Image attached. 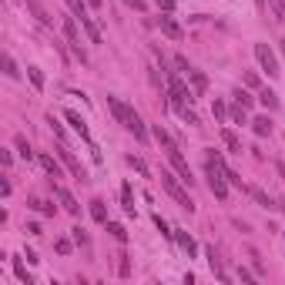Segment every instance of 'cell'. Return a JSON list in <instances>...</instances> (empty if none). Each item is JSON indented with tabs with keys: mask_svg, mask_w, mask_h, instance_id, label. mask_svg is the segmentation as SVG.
Wrapping results in <instances>:
<instances>
[{
	"mask_svg": "<svg viewBox=\"0 0 285 285\" xmlns=\"http://www.w3.org/2000/svg\"><path fill=\"white\" fill-rule=\"evenodd\" d=\"M41 165H44V171H47L51 178H61V165H57L51 154H41Z\"/></svg>",
	"mask_w": 285,
	"mask_h": 285,
	"instance_id": "ffe728a7",
	"label": "cell"
},
{
	"mask_svg": "<svg viewBox=\"0 0 285 285\" xmlns=\"http://www.w3.org/2000/svg\"><path fill=\"white\" fill-rule=\"evenodd\" d=\"M91 215H94V221L108 225V208H104V201H101V198H94V201H91Z\"/></svg>",
	"mask_w": 285,
	"mask_h": 285,
	"instance_id": "d6986e66",
	"label": "cell"
},
{
	"mask_svg": "<svg viewBox=\"0 0 285 285\" xmlns=\"http://www.w3.org/2000/svg\"><path fill=\"white\" fill-rule=\"evenodd\" d=\"M71 231H74V241H77V245H81L84 252H91V238H88V231H84V228H71Z\"/></svg>",
	"mask_w": 285,
	"mask_h": 285,
	"instance_id": "4316f807",
	"label": "cell"
},
{
	"mask_svg": "<svg viewBox=\"0 0 285 285\" xmlns=\"http://www.w3.org/2000/svg\"><path fill=\"white\" fill-rule=\"evenodd\" d=\"M128 165H131V168H134V171H138L141 178H148V165H144L141 158H134V154H128Z\"/></svg>",
	"mask_w": 285,
	"mask_h": 285,
	"instance_id": "f546056e",
	"label": "cell"
},
{
	"mask_svg": "<svg viewBox=\"0 0 285 285\" xmlns=\"http://www.w3.org/2000/svg\"><path fill=\"white\" fill-rule=\"evenodd\" d=\"M27 7L34 11V17H37V21L44 24V27H51V17L44 14V7H41V0H27Z\"/></svg>",
	"mask_w": 285,
	"mask_h": 285,
	"instance_id": "44dd1931",
	"label": "cell"
},
{
	"mask_svg": "<svg viewBox=\"0 0 285 285\" xmlns=\"http://www.w3.org/2000/svg\"><path fill=\"white\" fill-rule=\"evenodd\" d=\"M57 154H61V161H64V165H67V171H71V175H74L77 181H84V178H88V171L81 168V161H77V158H74V151H67L64 144H61V148H57Z\"/></svg>",
	"mask_w": 285,
	"mask_h": 285,
	"instance_id": "8992f818",
	"label": "cell"
},
{
	"mask_svg": "<svg viewBox=\"0 0 285 285\" xmlns=\"http://www.w3.org/2000/svg\"><path fill=\"white\" fill-rule=\"evenodd\" d=\"M258 101H262V104H265L268 111H275V108H278V94H275V91H268V88H265L262 94H258Z\"/></svg>",
	"mask_w": 285,
	"mask_h": 285,
	"instance_id": "603a6c76",
	"label": "cell"
},
{
	"mask_svg": "<svg viewBox=\"0 0 285 285\" xmlns=\"http://www.w3.org/2000/svg\"><path fill=\"white\" fill-rule=\"evenodd\" d=\"M272 11H275V21H285V0H272Z\"/></svg>",
	"mask_w": 285,
	"mask_h": 285,
	"instance_id": "74e56055",
	"label": "cell"
},
{
	"mask_svg": "<svg viewBox=\"0 0 285 285\" xmlns=\"http://www.w3.org/2000/svg\"><path fill=\"white\" fill-rule=\"evenodd\" d=\"M161 185H165V191L175 198L181 208H188V215L195 211V201H191V195H188L185 188H181V178H175V175H168V171H161Z\"/></svg>",
	"mask_w": 285,
	"mask_h": 285,
	"instance_id": "7a4b0ae2",
	"label": "cell"
},
{
	"mask_svg": "<svg viewBox=\"0 0 285 285\" xmlns=\"http://www.w3.org/2000/svg\"><path fill=\"white\" fill-rule=\"evenodd\" d=\"M278 208H282V211H285V201H282V205H278Z\"/></svg>",
	"mask_w": 285,
	"mask_h": 285,
	"instance_id": "c3c4849f",
	"label": "cell"
},
{
	"mask_svg": "<svg viewBox=\"0 0 285 285\" xmlns=\"http://www.w3.org/2000/svg\"><path fill=\"white\" fill-rule=\"evenodd\" d=\"M81 27H84V34L91 37V44H101V31H98V24L91 21V14L88 17H81Z\"/></svg>",
	"mask_w": 285,
	"mask_h": 285,
	"instance_id": "2e32d148",
	"label": "cell"
},
{
	"mask_svg": "<svg viewBox=\"0 0 285 285\" xmlns=\"http://www.w3.org/2000/svg\"><path fill=\"white\" fill-rule=\"evenodd\" d=\"M158 27H161V34H165V37H171V41H181V37H185V31L178 27L175 17H158Z\"/></svg>",
	"mask_w": 285,
	"mask_h": 285,
	"instance_id": "9c48e42d",
	"label": "cell"
},
{
	"mask_svg": "<svg viewBox=\"0 0 285 285\" xmlns=\"http://www.w3.org/2000/svg\"><path fill=\"white\" fill-rule=\"evenodd\" d=\"M245 84H248V88H258V77H255L252 71H248V74H245Z\"/></svg>",
	"mask_w": 285,
	"mask_h": 285,
	"instance_id": "60d3db41",
	"label": "cell"
},
{
	"mask_svg": "<svg viewBox=\"0 0 285 285\" xmlns=\"http://www.w3.org/2000/svg\"><path fill=\"white\" fill-rule=\"evenodd\" d=\"M128 7H134V11H144V0H128Z\"/></svg>",
	"mask_w": 285,
	"mask_h": 285,
	"instance_id": "ee69618b",
	"label": "cell"
},
{
	"mask_svg": "<svg viewBox=\"0 0 285 285\" xmlns=\"http://www.w3.org/2000/svg\"><path fill=\"white\" fill-rule=\"evenodd\" d=\"M108 231H111V235H114L118 241H124V238H128V231H124V225H118V221H108Z\"/></svg>",
	"mask_w": 285,
	"mask_h": 285,
	"instance_id": "d6a6232c",
	"label": "cell"
},
{
	"mask_svg": "<svg viewBox=\"0 0 285 285\" xmlns=\"http://www.w3.org/2000/svg\"><path fill=\"white\" fill-rule=\"evenodd\" d=\"M54 198L61 201V205H64L67 215H81V205H77V198L71 195V191H67L64 185H54Z\"/></svg>",
	"mask_w": 285,
	"mask_h": 285,
	"instance_id": "52a82bcc",
	"label": "cell"
},
{
	"mask_svg": "<svg viewBox=\"0 0 285 285\" xmlns=\"http://www.w3.org/2000/svg\"><path fill=\"white\" fill-rule=\"evenodd\" d=\"M64 118H67V124H71V128H74V131L81 134L84 141H91V134H88V124H84V118H81L77 111H64Z\"/></svg>",
	"mask_w": 285,
	"mask_h": 285,
	"instance_id": "8fae6325",
	"label": "cell"
},
{
	"mask_svg": "<svg viewBox=\"0 0 285 285\" xmlns=\"http://www.w3.org/2000/svg\"><path fill=\"white\" fill-rule=\"evenodd\" d=\"M178 114H181V121H185V124H198V114L188 108V104H185V108H178Z\"/></svg>",
	"mask_w": 285,
	"mask_h": 285,
	"instance_id": "836d02e7",
	"label": "cell"
},
{
	"mask_svg": "<svg viewBox=\"0 0 285 285\" xmlns=\"http://www.w3.org/2000/svg\"><path fill=\"white\" fill-rule=\"evenodd\" d=\"M154 141L161 144V148H168V144H175V141H171V134H168L165 128H161V124H154Z\"/></svg>",
	"mask_w": 285,
	"mask_h": 285,
	"instance_id": "484cf974",
	"label": "cell"
},
{
	"mask_svg": "<svg viewBox=\"0 0 285 285\" xmlns=\"http://www.w3.org/2000/svg\"><path fill=\"white\" fill-rule=\"evenodd\" d=\"M165 154H168V161L175 165L178 178H181L185 185H195V178H191V168H188V161L181 158V151H178V144H168V148H165Z\"/></svg>",
	"mask_w": 285,
	"mask_h": 285,
	"instance_id": "5b68a950",
	"label": "cell"
},
{
	"mask_svg": "<svg viewBox=\"0 0 285 285\" xmlns=\"http://www.w3.org/2000/svg\"><path fill=\"white\" fill-rule=\"evenodd\" d=\"M175 64H178V67H181V71H191V64H188V61H185V57H181V54H178V57H175Z\"/></svg>",
	"mask_w": 285,
	"mask_h": 285,
	"instance_id": "b9f144b4",
	"label": "cell"
},
{
	"mask_svg": "<svg viewBox=\"0 0 285 285\" xmlns=\"http://www.w3.org/2000/svg\"><path fill=\"white\" fill-rule=\"evenodd\" d=\"M158 7H161V11H171V7H175V0H158Z\"/></svg>",
	"mask_w": 285,
	"mask_h": 285,
	"instance_id": "7bdbcfd3",
	"label": "cell"
},
{
	"mask_svg": "<svg viewBox=\"0 0 285 285\" xmlns=\"http://www.w3.org/2000/svg\"><path fill=\"white\" fill-rule=\"evenodd\" d=\"M265 4H268V0H255V7H258V11H265Z\"/></svg>",
	"mask_w": 285,
	"mask_h": 285,
	"instance_id": "f6af8a7d",
	"label": "cell"
},
{
	"mask_svg": "<svg viewBox=\"0 0 285 285\" xmlns=\"http://www.w3.org/2000/svg\"><path fill=\"white\" fill-rule=\"evenodd\" d=\"M4 74L7 77H21V71H17V64H14L11 54H4Z\"/></svg>",
	"mask_w": 285,
	"mask_h": 285,
	"instance_id": "4dcf8cb0",
	"label": "cell"
},
{
	"mask_svg": "<svg viewBox=\"0 0 285 285\" xmlns=\"http://www.w3.org/2000/svg\"><path fill=\"white\" fill-rule=\"evenodd\" d=\"M205 258H208L211 272L218 275L221 282H228V272H225V268H221V258H218V252H215V245H208V248H205Z\"/></svg>",
	"mask_w": 285,
	"mask_h": 285,
	"instance_id": "30bf717a",
	"label": "cell"
},
{
	"mask_svg": "<svg viewBox=\"0 0 285 285\" xmlns=\"http://www.w3.org/2000/svg\"><path fill=\"white\" fill-rule=\"evenodd\" d=\"M252 101H255V98H252V94H248V91H241V88L235 91V104H241V108H245V111L252 108Z\"/></svg>",
	"mask_w": 285,
	"mask_h": 285,
	"instance_id": "f1b7e54d",
	"label": "cell"
},
{
	"mask_svg": "<svg viewBox=\"0 0 285 285\" xmlns=\"http://www.w3.org/2000/svg\"><path fill=\"white\" fill-rule=\"evenodd\" d=\"M54 248H57L61 255H71V241H67V238H57V245H54Z\"/></svg>",
	"mask_w": 285,
	"mask_h": 285,
	"instance_id": "ab89813d",
	"label": "cell"
},
{
	"mask_svg": "<svg viewBox=\"0 0 285 285\" xmlns=\"http://www.w3.org/2000/svg\"><path fill=\"white\" fill-rule=\"evenodd\" d=\"M124 128H128V131L134 134V138H138V141H144V138H148V131H144V121L138 118V111H128V121H124Z\"/></svg>",
	"mask_w": 285,
	"mask_h": 285,
	"instance_id": "ba28073f",
	"label": "cell"
},
{
	"mask_svg": "<svg viewBox=\"0 0 285 285\" xmlns=\"http://www.w3.org/2000/svg\"><path fill=\"white\" fill-rule=\"evenodd\" d=\"M278 47H282V57H285V41H278Z\"/></svg>",
	"mask_w": 285,
	"mask_h": 285,
	"instance_id": "7dc6e473",
	"label": "cell"
},
{
	"mask_svg": "<svg viewBox=\"0 0 285 285\" xmlns=\"http://www.w3.org/2000/svg\"><path fill=\"white\" fill-rule=\"evenodd\" d=\"M211 114H215V121H225L228 118V108H225L221 101H215V104H211Z\"/></svg>",
	"mask_w": 285,
	"mask_h": 285,
	"instance_id": "8d00e7d4",
	"label": "cell"
},
{
	"mask_svg": "<svg viewBox=\"0 0 285 285\" xmlns=\"http://www.w3.org/2000/svg\"><path fill=\"white\" fill-rule=\"evenodd\" d=\"M108 108H111V114H114V121H118V124H124V121H128V111H131L128 104H121L118 98H111V94H108Z\"/></svg>",
	"mask_w": 285,
	"mask_h": 285,
	"instance_id": "4fadbf2b",
	"label": "cell"
},
{
	"mask_svg": "<svg viewBox=\"0 0 285 285\" xmlns=\"http://www.w3.org/2000/svg\"><path fill=\"white\" fill-rule=\"evenodd\" d=\"M17 151H21V158H27V161H31V144H27V141H24V138H17Z\"/></svg>",
	"mask_w": 285,
	"mask_h": 285,
	"instance_id": "f35d334b",
	"label": "cell"
},
{
	"mask_svg": "<svg viewBox=\"0 0 285 285\" xmlns=\"http://www.w3.org/2000/svg\"><path fill=\"white\" fill-rule=\"evenodd\" d=\"M188 81H191V88H195V94H205V88H208V77L201 74V71H188Z\"/></svg>",
	"mask_w": 285,
	"mask_h": 285,
	"instance_id": "9a60e30c",
	"label": "cell"
},
{
	"mask_svg": "<svg viewBox=\"0 0 285 285\" xmlns=\"http://www.w3.org/2000/svg\"><path fill=\"white\" fill-rule=\"evenodd\" d=\"M31 208L41 211V215H54V205H51V201H44V198H31Z\"/></svg>",
	"mask_w": 285,
	"mask_h": 285,
	"instance_id": "d4e9b609",
	"label": "cell"
},
{
	"mask_svg": "<svg viewBox=\"0 0 285 285\" xmlns=\"http://www.w3.org/2000/svg\"><path fill=\"white\" fill-rule=\"evenodd\" d=\"M64 37H67V44H71V51H74L77 61L88 64V54H84V47H81V34H77V17H67L64 21Z\"/></svg>",
	"mask_w": 285,
	"mask_h": 285,
	"instance_id": "277c9868",
	"label": "cell"
},
{
	"mask_svg": "<svg viewBox=\"0 0 285 285\" xmlns=\"http://www.w3.org/2000/svg\"><path fill=\"white\" fill-rule=\"evenodd\" d=\"M221 165H225V161H221L215 151L205 154V175H208V188L215 191V198H218V201H225V198H228V178H225Z\"/></svg>",
	"mask_w": 285,
	"mask_h": 285,
	"instance_id": "6da1fadb",
	"label": "cell"
},
{
	"mask_svg": "<svg viewBox=\"0 0 285 285\" xmlns=\"http://www.w3.org/2000/svg\"><path fill=\"white\" fill-rule=\"evenodd\" d=\"M245 191H248V195H252V198H255V201H258V205H262V208H268V211H272V208H278V205H275L272 198L265 195L262 188H245Z\"/></svg>",
	"mask_w": 285,
	"mask_h": 285,
	"instance_id": "ac0fdd59",
	"label": "cell"
},
{
	"mask_svg": "<svg viewBox=\"0 0 285 285\" xmlns=\"http://www.w3.org/2000/svg\"><path fill=\"white\" fill-rule=\"evenodd\" d=\"M252 131L258 134V138L272 134V118H268V114H258V118H252Z\"/></svg>",
	"mask_w": 285,
	"mask_h": 285,
	"instance_id": "5bb4252c",
	"label": "cell"
},
{
	"mask_svg": "<svg viewBox=\"0 0 285 285\" xmlns=\"http://www.w3.org/2000/svg\"><path fill=\"white\" fill-rule=\"evenodd\" d=\"M154 225H158V231H161V235H165V238H175V231L168 228V221L161 218V215H154Z\"/></svg>",
	"mask_w": 285,
	"mask_h": 285,
	"instance_id": "d590c367",
	"label": "cell"
},
{
	"mask_svg": "<svg viewBox=\"0 0 285 285\" xmlns=\"http://www.w3.org/2000/svg\"><path fill=\"white\" fill-rule=\"evenodd\" d=\"M221 141L228 144V151H231V154H241V141H238V134H235V131L221 128Z\"/></svg>",
	"mask_w": 285,
	"mask_h": 285,
	"instance_id": "e0dca14e",
	"label": "cell"
},
{
	"mask_svg": "<svg viewBox=\"0 0 285 285\" xmlns=\"http://www.w3.org/2000/svg\"><path fill=\"white\" fill-rule=\"evenodd\" d=\"M27 77H31V84H34L37 91H44V74H41L37 67H27Z\"/></svg>",
	"mask_w": 285,
	"mask_h": 285,
	"instance_id": "83f0119b",
	"label": "cell"
},
{
	"mask_svg": "<svg viewBox=\"0 0 285 285\" xmlns=\"http://www.w3.org/2000/svg\"><path fill=\"white\" fill-rule=\"evenodd\" d=\"M47 124H51V131H54L57 138H61V141H64V124H61V121H57L54 114H47Z\"/></svg>",
	"mask_w": 285,
	"mask_h": 285,
	"instance_id": "e575fe53",
	"label": "cell"
},
{
	"mask_svg": "<svg viewBox=\"0 0 285 285\" xmlns=\"http://www.w3.org/2000/svg\"><path fill=\"white\" fill-rule=\"evenodd\" d=\"M175 241L181 245V252H185L188 258H195V255H198V245H195V238H191L188 231H175Z\"/></svg>",
	"mask_w": 285,
	"mask_h": 285,
	"instance_id": "7c38bea8",
	"label": "cell"
},
{
	"mask_svg": "<svg viewBox=\"0 0 285 285\" xmlns=\"http://www.w3.org/2000/svg\"><path fill=\"white\" fill-rule=\"evenodd\" d=\"M14 272H17V278H21L24 285H34V278H31V272H27V265L21 262V258H14Z\"/></svg>",
	"mask_w": 285,
	"mask_h": 285,
	"instance_id": "7402d4cb",
	"label": "cell"
},
{
	"mask_svg": "<svg viewBox=\"0 0 285 285\" xmlns=\"http://www.w3.org/2000/svg\"><path fill=\"white\" fill-rule=\"evenodd\" d=\"M88 4H91V7H101V4H104V0H88Z\"/></svg>",
	"mask_w": 285,
	"mask_h": 285,
	"instance_id": "bcb514c9",
	"label": "cell"
},
{
	"mask_svg": "<svg viewBox=\"0 0 285 285\" xmlns=\"http://www.w3.org/2000/svg\"><path fill=\"white\" fill-rule=\"evenodd\" d=\"M121 205H124V211L128 215H134V198H131V185L121 188Z\"/></svg>",
	"mask_w": 285,
	"mask_h": 285,
	"instance_id": "cb8c5ba5",
	"label": "cell"
},
{
	"mask_svg": "<svg viewBox=\"0 0 285 285\" xmlns=\"http://www.w3.org/2000/svg\"><path fill=\"white\" fill-rule=\"evenodd\" d=\"M231 118H235V124H252V121H248V114H245V108H241V104H235V108H231Z\"/></svg>",
	"mask_w": 285,
	"mask_h": 285,
	"instance_id": "1f68e13d",
	"label": "cell"
},
{
	"mask_svg": "<svg viewBox=\"0 0 285 285\" xmlns=\"http://www.w3.org/2000/svg\"><path fill=\"white\" fill-rule=\"evenodd\" d=\"M255 57H258V64H262V71L268 77H278L282 74V67H278V57H275V51L268 44H255Z\"/></svg>",
	"mask_w": 285,
	"mask_h": 285,
	"instance_id": "3957f363",
	"label": "cell"
}]
</instances>
